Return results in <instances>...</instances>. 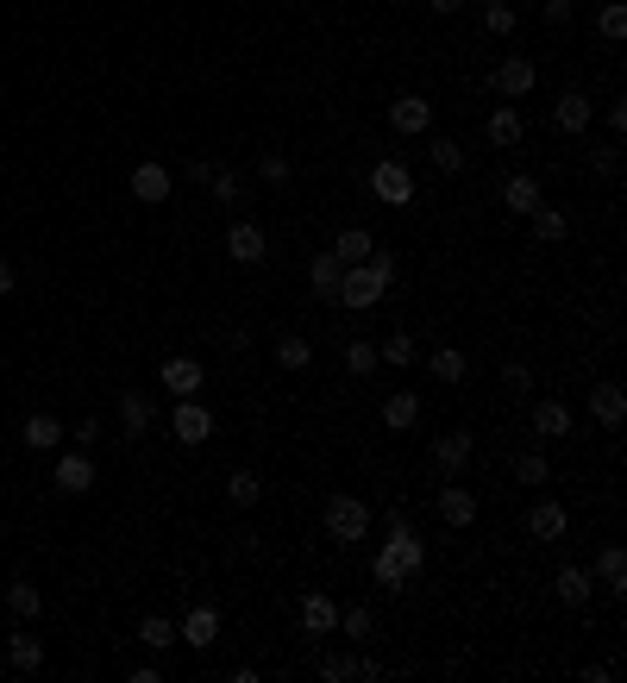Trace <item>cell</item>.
<instances>
[{
	"label": "cell",
	"instance_id": "1",
	"mask_svg": "<svg viewBox=\"0 0 627 683\" xmlns=\"http://www.w3.org/2000/svg\"><path fill=\"white\" fill-rule=\"evenodd\" d=\"M396 282V257L389 251H370L364 264H345V276H339V301L352 314H364V308H377L383 301V289Z\"/></svg>",
	"mask_w": 627,
	"mask_h": 683
},
{
	"label": "cell",
	"instance_id": "2",
	"mask_svg": "<svg viewBox=\"0 0 627 683\" xmlns=\"http://www.w3.org/2000/svg\"><path fill=\"white\" fill-rule=\"evenodd\" d=\"M320 527H327L339 546H358V539L370 533V508L358 502V496H333L327 502V514H320Z\"/></svg>",
	"mask_w": 627,
	"mask_h": 683
},
{
	"label": "cell",
	"instance_id": "3",
	"mask_svg": "<svg viewBox=\"0 0 627 683\" xmlns=\"http://www.w3.org/2000/svg\"><path fill=\"white\" fill-rule=\"evenodd\" d=\"M370 195H377L383 207H408V201H414V176H408V163L383 157L377 170H370Z\"/></svg>",
	"mask_w": 627,
	"mask_h": 683
},
{
	"label": "cell",
	"instance_id": "4",
	"mask_svg": "<svg viewBox=\"0 0 627 683\" xmlns=\"http://www.w3.org/2000/svg\"><path fill=\"white\" fill-rule=\"evenodd\" d=\"M226 257H232V264H264V257H270V245H264V226H251V220H232L226 226Z\"/></svg>",
	"mask_w": 627,
	"mask_h": 683
},
{
	"label": "cell",
	"instance_id": "5",
	"mask_svg": "<svg viewBox=\"0 0 627 683\" xmlns=\"http://www.w3.org/2000/svg\"><path fill=\"white\" fill-rule=\"evenodd\" d=\"M176 633H182V640H189L195 652H207V646H214V640H220V608H214V602H195V608H189V615H182V621H176Z\"/></svg>",
	"mask_w": 627,
	"mask_h": 683
},
{
	"label": "cell",
	"instance_id": "6",
	"mask_svg": "<svg viewBox=\"0 0 627 683\" xmlns=\"http://www.w3.org/2000/svg\"><path fill=\"white\" fill-rule=\"evenodd\" d=\"M170 427H176V439H182V445H201L207 433H214V414H207V408L195 402V395H182V402L170 408Z\"/></svg>",
	"mask_w": 627,
	"mask_h": 683
},
{
	"label": "cell",
	"instance_id": "7",
	"mask_svg": "<svg viewBox=\"0 0 627 683\" xmlns=\"http://www.w3.org/2000/svg\"><path fill=\"white\" fill-rule=\"evenodd\" d=\"M201 383H207V370H201V358H189V351H176V358H164V389L176 395H201Z\"/></svg>",
	"mask_w": 627,
	"mask_h": 683
},
{
	"label": "cell",
	"instance_id": "8",
	"mask_svg": "<svg viewBox=\"0 0 627 683\" xmlns=\"http://www.w3.org/2000/svg\"><path fill=\"white\" fill-rule=\"evenodd\" d=\"M57 489H63V496H88V489H95V458H88V452H63L57 458Z\"/></svg>",
	"mask_w": 627,
	"mask_h": 683
},
{
	"label": "cell",
	"instance_id": "9",
	"mask_svg": "<svg viewBox=\"0 0 627 683\" xmlns=\"http://www.w3.org/2000/svg\"><path fill=\"white\" fill-rule=\"evenodd\" d=\"M490 88L502 94V101H521V94H533V63H527V57H502L496 76H490Z\"/></svg>",
	"mask_w": 627,
	"mask_h": 683
},
{
	"label": "cell",
	"instance_id": "10",
	"mask_svg": "<svg viewBox=\"0 0 627 683\" xmlns=\"http://www.w3.org/2000/svg\"><path fill=\"white\" fill-rule=\"evenodd\" d=\"M389 126H396L402 138H414V132L433 126V107L421 101V94H396V101H389Z\"/></svg>",
	"mask_w": 627,
	"mask_h": 683
},
{
	"label": "cell",
	"instance_id": "11",
	"mask_svg": "<svg viewBox=\"0 0 627 683\" xmlns=\"http://www.w3.org/2000/svg\"><path fill=\"white\" fill-rule=\"evenodd\" d=\"M339 276H345L339 251H333V245H327V251H314V264H308V282H314V295H320V301H339Z\"/></svg>",
	"mask_w": 627,
	"mask_h": 683
},
{
	"label": "cell",
	"instance_id": "12",
	"mask_svg": "<svg viewBox=\"0 0 627 683\" xmlns=\"http://www.w3.org/2000/svg\"><path fill=\"white\" fill-rule=\"evenodd\" d=\"M552 120H559V132H590V94L565 88L559 101H552Z\"/></svg>",
	"mask_w": 627,
	"mask_h": 683
},
{
	"label": "cell",
	"instance_id": "13",
	"mask_svg": "<svg viewBox=\"0 0 627 683\" xmlns=\"http://www.w3.org/2000/svg\"><path fill=\"white\" fill-rule=\"evenodd\" d=\"M132 195L145 201V207L170 201V170H164V163H138V170H132Z\"/></svg>",
	"mask_w": 627,
	"mask_h": 683
},
{
	"label": "cell",
	"instance_id": "14",
	"mask_svg": "<svg viewBox=\"0 0 627 683\" xmlns=\"http://www.w3.org/2000/svg\"><path fill=\"white\" fill-rule=\"evenodd\" d=\"M590 414L602 420V427H621V420H627V389L621 383H596L590 389Z\"/></svg>",
	"mask_w": 627,
	"mask_h": 683
},
{
	"label": "cell",
	"instance_id": "15",
	"mask_svg": "<svg viewBox=\"0 0 627 683\" xmlns=\"http://www.w3.org/2000/svg\"><path fill=\"white\" fill-rule=\"evenodd\" d=\"M439 514H446L452 527H471L477 521V496L464 483H439Z\"/></svg>",
	"mask_w": 627,
	"mask_h": 683
},
{
	"label": "cell",
	"instance_id": "16",
	"mask_svg": "<svg viewBox=\"0 0 627 683\" xmlns=\"http://www.w3.org/2000/svg\"><path fill=\"white\" fill-rule=\"evenodd\" d=\"M464 464H471V433H446L433 445V470H439V477H458Z\"/></svg>",
	"mask_w": 627,
	"mask_h": 683
},
{
	"label": "cell",
	"instance_id": "17",
	"mask_svg": "<svg viewBox=\"0 0 627 683\" xmlns=\"http://www.w3.org/2000/svg\"><path fill=\"white\" fill-rule=\"evenodd\" d=\"M383 552L396 558V564H402L408 577H414V571H421V564H427V546H421V539H414L408 527H389V539H383Z\"/></svg>",
	"mask_w": 627,
	"mask_h": 683
},
{
	"label": "cell",
	"instance_id": "18",
	"mask_svg": "<svg viewBox=\"0 0 627 683\" xmlns=\"http://www.w3.org/2000/svg\"><path fill=\"white\" fill-rule=\"evenodd\" d=\"M502 207L527 220L533 207H540V176H508V182H502Z\"/></svg>",
	"mask_w": 627,
	"mask_h": 683
},
{
	"label": "cell",
	"instance_id": "19",
	"mask_svg": "<svg viewBox=\"0 0 627 683\" xmlns=\"http://www.w3.org/2000/svg\"><path fill=\"white\" fill-rule=\"evenodd\" d=\"M414 420H421V395H414V389H396V395L383 402V427H389V433H408Z\"/></svg>",
	"mask_w": 627,
	"mask_h": 683
},
{
	"label": "cell",
	"instance_id": "20",
	"mask_svg": "<svg viewBox=\"0 0 627 683\" xmlns=\"http://www.w3.org/2000/svg\"><path fill=\"white\" fill-rule=\"evenodd\" d=\"M552 596H559L565 608H584L590 602V571H584V564H565V571L552 577Z\"/></svg>",
	"mask_w": 627,
	"mask_h": 683
},
{
	"label": "cell",
	"instance_id": "21",
	"mask_svg": "<svg viewBox=\"0 0 627 683\" xmlns=\"http://www.w3.org/2000/svg\"><path fill=\"white\" fill-rule=\"evenodd\" d=\"M19 439H26L32 452H57V445H63V420L57 414H32L26 427H19Z\"/></svg>",
	"mask_w": 627,
	"mask_h": 683
},
{
	"label": "cell",
	"instance_id": "22",
	"mask_svg": "<svg viewBox=\"0 0 627 683\" xmlns=\"http://www.w3.org/2000/svg\"><path fill=\"white\" fill-rule=\"evenodd\" d=\"M7 665H13V671H26V677L44 671V646H38V633H26V627L13 633V640H7Z\"/></svg>",
	"mask_w": 627,
	"mask_h": 683
},
{
	"label": "cell",
	"instance_id": "23",
	"mask_svg": "<svg viewBox=\"0 0 627 683\" xmlns=\"http://www.w3.org/2000/svg\"><path fill=\"white\" fill-rule=\"evenodd\" d=\"M527 533L533 539H565V508L559 502H533L527 508Z\"/></svg>",
	"mask_w": 627,
	"mask_h": 683
},
{
	"label": "cell",
	"instance_id": "24",
	"mask_svg": "<svg viewBox=\"0 0 627 683\" xmlns=\"http://www.w3.org/2000/svg\"><path fill=\"white\" fill-rule=\"evenodd\" d=\"M533 433H540V439H565L571 433V408L565 402H533Z\"/></svg>",
	"mask_w": 627,
	"mask_h": 683
},
{
	"label": "cell",
	"instance_id": "25",
	"mask_svg": "<svg viewBox=\"0 0 627 683\" xmlns=\"http://www.w3.org/2000/svg\"><path fill=\"white\" fill-rule=\"evenodd\" d=\"M301 627H308V633H333L339 627V602L333 596H301Z\"/></svg>",
	"mask_w": 627,
	"mask_h": 683
},
{
	"label": "cell",
	"instance_id": "26",
	"mask_svg": "<svg viewBox=\"0 0 627 683\" xmlns=\"http://www.w3.org/2000/svg\"><path fill=\"white\" fill-rule=\"evenodd\" d=\"M596 571H602V583H609L615 596H627V546H602L596 552Z\"/></svg>",
	"mask_w": 627,
	"mask_h": 683
},
{
	"label": "cell",
	"instance_id": "27",
	"mask_svg": "<svg viewBox=\"0 0 627 683\" xmlns=\"http://www.w3.org/2000/svg\"><path fill=\"white\" fill-rule=\"evenodd\" d=\"M521 132H527V126H521V113H515V107H496V113H490V145L515 151V145H521Z\"/></svg>",
	"mask_w": 627,
	"mask_h": 683
},
{
	"label": "cell",
	"instance_id": "28",
	"mask_svg": "<svg viewBox=\"0 0 627 683\" xmlns=\"http://www.w3.org/2000/svg\"><path fill=\"white\" fill-rule=\"evenodd\" d=\"M333 251H339V264H364V257H370V251H377V239H370V232H364V226H345V232H339V239H333Z\"/></svg>",
	"mask_w": 627,
	"mask_h": 683
},
{
	"label": "cell",
	"instance_id": "29",
	"mask_svg": "<svg viewBox=\"0 0 627 683\" xmlns=\"http://www.w3.org/2000/svg\"><path fill=\"white\" fill-rule=\"evenodd\" d=\"M7 608H13V621H38V615H44V596H38V583H26V577H19L13 590H7Z\"/></svg>",
	"mask_w": 627,
	"mask_h": 683
},
{
	"label": "cell",
	"instance_id": "30",
	"mask_svg": "<svg viewBox=\"0 0 627 683\" xmlns=\"http://www.w3.org/2000/svg\"><path fill=\"white\" fill-rule=\"evenodd\" d=\"M427 370L439 376V383H464V370H471V358H464V351H452V345H439L433 358H427Z\"/></svg>",
	"mask_w": 627,
	"mask_h": 683
},
{
	"label": "cell",
	"instance_id": "31",
	"mask_svg": "<svg viewBox=\"0 0 627 683\" xmlns=\"http://www.w3.org/2000/svg\"><path fill=\"white\" fill-rule=\"evenodd\" d=\"M258 496H264L258 470H232V477H226V502H232V508H251Z\"/></svg>",
	"mask_w": 627,
	"mask_h": 683
},
{
	"label": "cell",
	"instance_id": "32",
	"mask_svg": "<svg viewBox=\"0 0 627 683\" xmlns=\"http://www.w3.org/2000/svg\"><path fill=\"white\" fill-rule=\"evenodd\" d=\"M120 427H126V433H145V427H151V402H145L138 389L120 395Z\"/></svg>",
	"mask_w": 627,
	"mask_h": 683
},
{
	"label": "cell",
	"instance_id": "33",
	"mask_svg": "<svg viewBox=\"0 0 627 683\" xmlns=\"http://www.w3.org/2000/svg\"><path fill=\"white\" fill-rule=\"evenodd\" d=\"M527 220H533V239H546V245H559V239H565V214H559V207H546V201H540Z\"/></svg>",
	"mask_w": 627,
	"mask_h": 683
},
{
	"label": "cell",
	"instance_id": "34",
	"mask_svg": "<svg viewBox=\"0 0 627 683\" xmlns=\"http://www.w3.org/2000/svg\"><path fill=\"white\" fill-rule=\"evenodd\" d=\"M515 477H521L527 489H546V477H552V458H546V452H521V458H515Z\"/></svg>",
	"mask_w": 627,
	"mask_h": 683
},
{
	"label": "cell",
	"instance_id": "35",
	"mask_svg": "<svg viewBox=\"0 0 627 683\" xmlns=\"http://www.w3.org/2000/svg\"><path fill=\"white\" fill-rule=\"evenodd\" d=\"M308 358H314V345H308V339H295V333L276 339V364H283V370H308Z\"/></svg>",
	"mask_w": 627,
	"mask_h": 683
},
{
	"label": "cell",
	"instance_id": "36",
	"mask_svg": "<svg viewBox=\"0 0 627 683\" xmlns=\"http://www.w3.org/2000/svg\"><path fill=\"white\" fill-rule=\"evenodd\" d=\"M138 640H145L151 652H164V646L176 640V621H170V615H145V621H138Z\"/></svg>",
	"mask_w": 627,
	"mask_h": 683
},
{
	"label": "cell",
	"instance_id": "37",
	"mask_svg": "<svg viewBox=\"0 0 627 683\" xmlns=\"http://www.w3.org/2000/svg\"><path fill=\"white\" fill-rule=\"evenodd\" d=\"M377 364L383 358H377V345H370V339H345V370H352V376H370Z\"/></svg>",
	"mask_w": 627,
	"mask_h": 683
},
{
	"label": "cell",
	"instance_id": "38",
	"mask_svg": "<svg viewBox=\"0 0 627 683\" xmlns=\"http://www.w3.org/2000/svg\"><path fill=\"white\" fill-rule=\"evenodd\" d=\"M339 627H345V640H370V633H377V615H370V608H339Z\"/></svg>",
	"mask_w": 627,
	"mask_h": 683
},
{
	"label": "cell",
	"instance_id": "39",
	"mask_svg": "<svg viewBox=\"0 0 627 683\" xmlns=\"http://www.w3.org/2000/svg\"><path fill=\"white\" fill-rule=\"evenodd\" d=\"M314 671L327 677V683H345V677H358V652H327V658H320Z\"/></svg>",
	"mask_w": 627,
	"mask_h": 683
},
{
	"label": "cell",
	"instance_id": "40",
	"mask_svg": "<svg viewBox=\"0 0 627 683\" xmlns=\"http://www.w3.org/2000/svg\"><path fill=\"white\" fill-rule=\"evenodd\" d=\"M483 32L508 38V32H515V7H508V0H483Z\"/></svg>",
	"mask_w": 627,
	"mask_h": 683
},
{
	"label": "cell",
	"instance_id": "41",
	"mask_svg": "<svg viewBox=\"0 0 627 683\" xmlns=\"http://www.w3.org/2000/svg\"><path fill=\"white\" fill-rule=\"evenodd\" d=\"M377 358H389L396 370H402V364H414V339H408V333H389V339L377 345Z\"/></svg>",
	"mask_w": 627,
	"mask_h": 683
},
{
	"label": "cell",
	"instance_id": "42",
	"mask_svg": "<svg viewBox=\"0 0 627 683\" xmlns=\"http://www.w3.org/2000/svg\"><path fill=\"white\" fill-rule=\"evenodd\" d=\"M433 170H439V176H458V170H464V151L452 145V138H439V145H433Z\"/></svg>",
	"mask_w": 627,
	"mask_h": 683
},
{
	"label": "cell",
	"instance_id": "43",
	"mask_svg": "<svg viewBox=\"0 0 627 683\" xmlns=\"http://www.w3.org/2000/svg\"><path fill=\"white\" fill-rule=\"evenodd\" d=\"M602 38H609V44H621V38H627V7H615V0L602 7Z\"/></svg>",
	"mask_w": 627,
	"mask_h": 683
},
{
	"label": "cell",
	"instance_id": "44",
	"mask_svg": "<svg viewBox=\"0 0 627 683\" xmlns=\"http://www.w3.org/2000/svg\"><path fill=\"white\" fill-rule=\"evenodd\" d=\"M258 176H264V182H289V157H276V151H270V157L258 163Z\"/></svg>",
	"mask_w": 627,
	"mask_h": 683
},
{
	"label": "cell",
	"instance_id": "45",
	"mask_svg": "<svg viewBox=\"0 0 627 683\" xmlns=\"http://www.w3.org/2000/svg\"><path fill=\"white\" fill-rule=\"evenodd\" d=\"M207 182H214V195H220V201H239V176H232V170H214Z\"/></svg>",
	"mask_w": 627,
	"mask_h": 683
},
{
	"label": "cell",
	"instance_id": "46",
	"mask_svg": "<svg viewBox=\"0 0 627 683\" xmlns=\"http://www.w3.org/2000/svg\"><path fill=\"white\" fill-rule=\"evenodd\" d=\"M502 383L515 389V395H527V389H533V376H527V364H502Z\"/></svg>",
	"mask_w": 627,
	"mask_h": 683
},
{
	"label": "cell",
	"instance_id": "47",
	"mask_svg": "<svg viewBox=\"0 0 627 683\" xmlns=\"http://www.w3.org/2000/svg\"><path fill=\"white\" fill-rule=\"evenodd\" d=\"M546 26H571V0H546Z\"/></svg>",
	"mask_w": 627,
	"mask_h": 683
},
{
	"label": "cell",
	"instance_id": "48",
	"mask_svg": "<svg viewBox=\"0 0 627 683\" xmlns=\"http://www.w3.org/2000/svg\"><path fill=\"white\" fill-rule=\"evenodd\" d=\"M13 282H19V270H13V264H0V295H13Z\"/></svg>",
	"mask_w": 627,
	"mask_h": 683
},
{
	"label": "cell",
	"instance_id": "49",
	"mask_svg": "<svg viewBox=\"0 0 627 683\" xmlns=\"http://www.w3.org/2000/svg\"><path fill=\"white\" fill-rule=\"evenodd\" d=\"M464 7V0H433V13H458Z\"/></svg>",
	"mask_w": 627,
	"mask_h": 683
}]
</instances>
